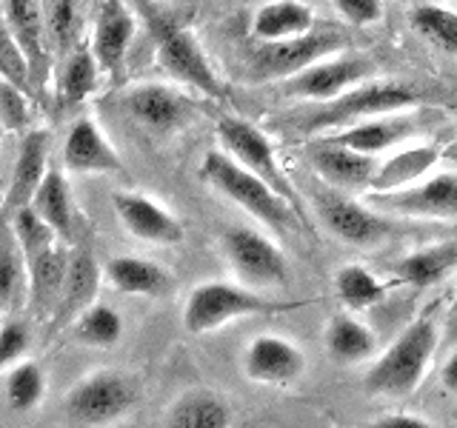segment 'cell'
I'll return each mask as SVG.
<instances>
[{"label":"cell","mask_w":457,"mask_h":428,"mask_svg":"<svg viewBox=\"0 0 457 428\" xmlns=\"http://www.w3.org/2000/svg\"><path fill=\"white\" fill-rule=\"evenodd\" d=\"M100 275H104V271L97 268L89 249H75L69 254V271H66L63 292H61V300H57V306L49 317L54 328L71 325L86 306L95 303Z\"/></svg>","instance_id":"21"},{"label":"cell","mask_w":457,"mask_h":428,"mask_svg":"<svg viewBox=\"0 0 457 428\" xmlns=\"http://www.w3.org/2000/svg\"><path fill=\"white\" fill-rule=\"evenodd\" d=\"M104 277L109 280L112 289L120 294H135V297H161L169 292V275L152 263L135 254H120L112 257L104 266Z\"/></svg>","instance_id":"26"},{"label":"cell","mask_w":457,"mask_h":428,"mask_svg":"<svg viewBox=\"0 0 457 428\" xmlns=\"http://www.w3.org/2000/svg\"><path fill=\"white\" fill-rule=\"evenodd\" d=\"M369 203L380 211L403 214V218L452 220L457 218V175L446 171V175L411 183L397 192H369Z\"/></svg>","instance_id":"10"},{"label":"cell","mask_w":457,"mask_h":428,"mask_svg":"<svg viewBox=\"0 0 457 428\" xmlns=\"http://www.w3.org/2000/svg\"><path fill=\"white\" fill-rule=\"evenodd\" d=\"M0 135H4V123H0Z\"/></svg>","instance_id":"45"},{"label":"cell","mask_w":457,"mask_h":428,"mask_svg":"<svg viewBox=\"0 0 457 428\" xmlns=\"http://www.w3.org/2000/svg\"><path fill=\"white\" fill-rule=\"evenodd\" d=\"M437 349V323L432 317H418L389 349H386L375 366L366 371L363 385L369 394L378 397H406L423 383L432 357Z\"/></svg>","instance_id":"2"},{"label":"cell","mask_w":457,"mask_h":428,"mask_svg":"<svg viewBox=\"0 0 457 428\" xmlns=\"http://www.w3.org/2000/svg\"><path fill=\"white\" fill-rule=\"evenodd\" d=\"M432 123H435L432 111L406 114V109H403V111H389V114H378V118H369L361 123H352V126L337 128L335 135H326V137H332L354 152L378 157L380 152L397 146V143L420 135L423 128H428Z\"/></svg>","instance_id":"12"},{"label":"cell","mask_w":457,"mask_h":428,"mask_svg":"<svg viewBox=\"0 0 457 428\" xmlns=\"http://www.w3.org/2000/svg\"><path fill=\"white\" fill-rule=\"evenodd\" d=\"M318 211L328 232L337 240L349 243V246H375V243L389 235V223L378 211L357 206L354 200L346 197L323 194L318 197Z\"/></svg>","instance_id":"17"},{"label":"cell","mask_w":457,"mask_h":428,"mask_svg":"<svg viewBox=\"0 0 457 428\" xmlns=\"http://www.w3.org/2000/svg\"><path fill=\"white\" fill-rule=\"evenodd\" d=\"M123 103H126V111L132 114V120L152 128L157 135L178 132V128L192 123V118H195L192 100L183 97L175 89H169V86H161V83L135 86V89L126 95Z\"/></svg>","instance_id":"14"},{"label":"cell","mask_w":457,"mask_h":428,"mask_svg":"<svg viewBox=\"0 0 457 428\" xmlns=\"http://www.w3.org/2000/svg\"><path fill=\"white\" fill-rule=\"evenodd\" d=\"M332 6L352 26H371L383 18V0H332Z\"/></svg>","instance_id":"41"},{"label":"cell","mask_w":457,"mask_h":428,"mask_svg":"<svg viewBox=\"0 0 457 428\" xmlns=\"http://www.w3.org/2000/svg\"><path fill=\"white\" fill-rule=\"evenodd\" d=\"M326 349L337 363H363L375 354L378 340L361 320L335 314L326 325Z\"/></svg>","instance_id":"31"},{"label":"cell","mask_w":457,"mask_h":428,"mask_svg":"<svg viewBox=\"0 0 457 428\" xmlns=\"http://www.w3.org/2000/svg\"><path fill=\"white\" fill-rule=\"evenodd\" d=\"M335 292L340 297V303H346L349 309H369V306H378L383 294H386V285L378 275H371L366 266H340L337 275H335Z\"/></svg>","instance_id":"34"},{"label":"cell","mask_w":457,"mask_h":428,"mask_svg":"<svg viewBox=\"0 0 457 428\" xmlns=\"http://www.w3.org/2000/svg\"><path fill=\"white\" fill-rule=\"evenodd\" d=\"M420 103V95L403 83H357L354 89L343 92L335 100H326L306 118H295V132L300 135H320L328 128H346L369 118L389 111L414 109Z\"/></svg>","instance_id":"4"},{"label":"cell","mask_w":457,"mask_h":428,"mask_svg":"<svg viewBox=\"0 0 457 428\" xmlns=\"http://www.w3.org/2000/svg\"><path fill=\"white\" fill-rule=\"evenodd\" d=\"M409 23L432 46L457 57V12L437 4H426L409 14Z\"/></svg>","instance_id":"35"},{"label":"cell","mask_w":457,"mask_h":428,"mask_svg":"<svg viewBox=\"0 0 457 428\" xmlns=\"http://www.w3.org/2000/svg\"><path fill=\"white\" fill-rule=\"evenodd\" d=\"M457 266V243H443V246H428L420 251H411L395 266V275L403 285L426 289V285L446 277Z\"/></svg>","instance_id":"30"},{"label":"cell","mask_w":457,"mask_h":428,"mask_svg":"<svg viewBox=\"0 0 457 428\" xmlns=\"http://www.w3.org/2000/svg\"><path fill=\"white\" fill-rule=\"evenodd\" d=\"M371 71H375V63L361 54L323 57V61L306 66L289 80H283V92L314 100V103H326V100H335L343 92L354 89L357 83H363Z\"/></svg>","instance_id":"11"},{"label":"cell","mask_w":457,"mask_h":428,"mask_svg":"<svg viewBox=\"0 0 457 428\" xmlns=\"http://www.w3.org/2000/svg\"><path fill=\"white\" fill-rule=\"evenodd\" d=\"M112 206L118 220L132 237L143 243H154V246H178L186 237L183 223L163 209L161 203H154L152 197L137 194V192H114Z\"/></svg>","instance_id":"13"},{"label":"cell","mask_w":457,"mask_h":428,"mask_svg":"<svg viewBox=\"0 0 457 428\" xmlns=\"http://www.w3.org/2000/svg\"><path fill=\"white\" fill-rule=\"evenodd\" d=\"M0 123H4V128H12V132H18L29 123V106L21 86L12 83L6 75H0Z\"/></svg>","instance_id":"39"},{"label":"cell","mask_w":457,"mask_h":428,"mask_svg":"<svg viewBox=\"0 0 457 428\" xmlns=\"http://www.w3.org/2000/svg\"><path fill=\"white\" fill-rule=\"evenodd\" d=\"M29 349V328L18 320H9L0 328V368L14 366Z\"/></svg>","instance_id":"40"},{"label":"cell","mask_w":457,"mask_h":428,"mask_svg":"<svg viewBox=\"0 0 457 428\" xmlns=\"http://www.w3.org/2000/svg\"><path fill=\"white\" fill-rule=\"evenodd\" d=\"M440 383H443V389L457 394V349L449 354V360L443 363V371H440Z\"/></svg>","instance_id":"43"},{"label":"cell","mask_w":457,"mask_h":428,"mask_svg":"<svg viewBox=\"0 0 457 428\" xmlns=\"http://www.w3.org/2000/svg\"><path fill=\"white\" fill-rule=\"evenodd\" d=\"M318 26L312 6L303 0H269L252 18V37L257 43H278L306 35Z\"/></svg>","instance_id":"23"},{"label":"cell","mask_w":457,"mask_h":428,"mask_svg":"<svg viewBox=\"0 0 457 428\" xmlns=\"http://www.w3.org/2000/svg\"><path fill=\"white\" fill-rule=\"evenodd\" d=\"M135 385L112 368L95 371L69 389L63 414L75 425H109L135 406Z\"/></svg>","instance_id":"9"},{"label":"cell","mask_w":457,"mask_h":428,"mask_svg":"<svg viewBox=\"0 0 457 428\" xmlns=\"http://www.w3.org/2000/svg\"><path fill=\"white\" fill-rule=\"evenodd\" d=\"M100 63L92 52V46H78L66 57L63 75H61V103L63 106H78L80 100L89 97L97 89L100 80Z\"/></svg>","instance_id":"32"},{"label":"cell","mask_w":457,"mask_h":428,"mask_svg":"<svg viewBox=\"0 0 457 428\" xmlns=\"http://www.w3.org/2000/svg\"><path fill=\"white\" fill-rule=\"evenodd\" d=\"M297 303H278V300L263 297L249 285H235L223 280L200 283L192 289L189 300L183 306V325L192 334H209L218 332L226 323L252 317V314H278L289 311Z\"/></svg>","instance_id":"5"},{"label":"cell","mask_w":457,"mask_h":428,"mask_svg":"<svg viewBox=\"0 0 457 428\" xmlns=\"http://www.w3.org/2000/svg\"><path fill=\"white\" fill-rule=\"evenodd\" d=\"M46 26H49V35L54 40L57 49L69 52L75 46V37H78V9H75V0H49V9H46Z\"/></svg>","instance_id":"38"},{"label":"cell","mask_w":457,"mask_h":428,"mask_svg":"<svg viewBox=\"0 0 457 428\" xmlns=\"http://www.w3.org/2000/svg\"><path fill=\"white\" fill-rule=\"evenodd\" d=\"M12 220V228H14V237H18L21 249L26 254V263H32L40 251H46L52 243H54V228L40 218V214L32 209V206H23L18 211L6 214Z\"/></svg>","instance_id":"37"},{"label":"cell","mask_w":457,"mask_h":428,"mask_svg":"<svg viewBox=\"0 0 457 428\" xmlns=\"http://www.w3.org/2000/svg\"><path fill=\"white\" fill-rule=\"evenodd\" d=\"M71 332H75V340L83 342V346L109 349V346H114V342L120 340L123 320L112 306L92 303L75 317V323H71Z\"/></svg>","instance_id":"33"},{"label":"cell","mask_w":457,"mask_h":428,"mask_svg":"<svg viewBox=\"0 0 457 428\" xmlns=\"http://www.w3.org/2000/svg\"><path fill=\"white\" fill-rule=\"evenodd\" d=\"M214 135H218L223 152L232 154L240 166H246L252 171V175L266 180L271 189H275L286 200V203L297 211V218L306 220V214L300 211V197L292 189L289 177H286V171L278 163L275 146H271V140L261 132V128L252 126L249 120H243V118H220L218 126H214Z\"/></svg>","instance_id":"7"},{"label":"cell","mask_w":457,"mask_h":428,"mask_svg":"<svg viewBox=\"0 0 457 428\" xmlns=\"http://www.w3.org/2000/svg\"><path fill=\"white\" fill-rule=\"evenodd\" d=\"M63 163L69 171H78V175H114V171H123L120 154L114 152L106 135L100 132V126L89 118L75 120V126L69 128L63 143Z\"/></svg>","instance_id":"18"},{"label":"cell","mask_w":457,"mask_h":428,"mask_svg":"<svg viewBox=\"0 0 457 428\" xmlns=\"http://www.w3.org/2000/svg\"><path fill=\"white\" fill-rule=\"evenodd\" d=\"M306 160L335 189H369V180L378 169L371 154L354 152L332 137L312 140L306 146Z\"/></svg>","instance_id":"15"},{"label":"cell","mask_w":457,"mask_h":428,"mask_svg":"<svg viewBox=\"0 0 457 428\" xmlns=\"http://www.w3.org/2000/svg\"><path fill=\"white\" fill-rule=\"evenodd\" d=\"M29 206L54 228V235L61 240H69L75 235V203H71L69 185H66V177L61 169L46 171V177L40 180Z\"/></svg>","instance_id":"28"},{"label":"cell","mask_w":457,"mask_h":428,"mask_svg":"<svg viewBox=\"0 0 457 428\" xmlns=\"http://www.w3.org/2000/svg\"><path fill=\"white\" fill-rule=\"evenodd\" d=\"M46 391V380H43V371L32 360H18L9 366L6 374V403L12 411L26 414L32 411Z\"/></svg>","instance_id":"36"},{"label":"cell","mask_w":457,"mask_h":428,"mask_svg":"<svg viewBox=\"0 0 457 428\" xmlns=\"http://www.w3.org/2000/svg\"><path fill=\"white\" fill-rule=\"evenodd\" d=\"M66 271H69V254L57 243H52L46 251H40L29 263V303H32V311L37 317H52L63 292Z\"/></svg>","instance_id":"24"},{"label":"cell","mask_w":457,"mask_h":428,"mask_svg":"<svg viewBox=\"0 0 457 428\" xmlns=\"http://www.w3.org/2000/svg\"><path fill=\"white\" fill-rule=\"evenodd\" d=\"M23 292H29V263L14 237L12 220L0 214V306L12 309Z\"/></svg>","instance_id":"29"},{"label":"cell","mask_w":457,"mask_h":428,"mask_svg":"<svg viewBox=\"0 0 457 428\" xmlns=\"http://www.w3.org/2000/svg\"><path fill=\"white\" fill-rule=\"evenodd\" d=\"M349 46V37L335 26H314L312 32L297 35L289 40L278 43H261L252 52L249 61V75L252 80H289L297 71H303L306 66L332 57Z\"/></svg>","instance_id":"6"},{"label":"cell","mask_w":457,"mask_h":428,"mask_svg":"<svg viewBox=\"0 0 457 428\" xmlns=\"http://www.w3.org/2000/svg\"><path fill=\"white\" fill-rule=\"evenodd\" d=\"M9 35L23 52L29 71L40 78L43 66H46V14H43L37 0H4Z\"/></svg>","instance_id":"22"},{"label":"cell","mask_w":457,"mask_h":428,"mask_svg":"<svg viewBox=\"0 0 457 428\" xmlns=\"http://www.w3.org/2000/svg\"><path fill=\"white\" fill-rule=\"evenodd\" d=\"M446 337L457 340V297H454V303L449 309V317H446Z\"/></svg>","instance_id":"44"},{"label":"cell","mask_w":457,"mask_h":428,"mask_svg":"<svg viewBox=\"0 0 457 428\" xmlns=\"http://www.w3.org/2000/svg\"><path fill=\"white\" fill-rule=\"evenodd\" d=\"M220 246L235 277L249 285V289H278L289 285V263L280 246H275L266 235L254 232L246 226L226 228L220 237Z\"/></svg>","instance_id":"8"},{"label":"cell","mask_w":457,"mask_h":428,"mask_svg":"<svg viewBox=\"0 0 457 428\" xmlns=\"http://www.w3.org/2000/svg\"><path fill=\"white\" fill-rule=\"evenodd\" d=\"M232 423V408L212 389L183 391L166 411V425L175 428H226Z\"/></svg>","instance_id":"27"},{"label":"cell","mask_w":457,"mask_h":428,"mask_svg":"<svg viewBox=\"0 0 457 428\" xmlns=\"http://www.w3.org/2000/svg\"><path fill=\"white\" fill-rule=\"evenodd\" d=\"M146 12V23L154 40L157 63H161L171 78L192 86L195 92L220 100L226 97V86L218 78V71L209 63L204 46L186 26H180L175 18H169L166 12L154 9L152 4H143Z\"/></svg>","instance_id":"3"},{"label":"cell","mask_w":457,"mask_h":428,"mask_svg":"<svg viewBox=\"0 0 457 428\" xmlns=\"http://www.w3.org/2000/svg\"><path fill=\"white\" fill-rule=\"evenodd\" d=\"M200 177L212 189H218L226 200H232L235 206L249 211L254 220H261L266 228H271L275 235L292 232L297 211L266 180L252 175L246 166H240L228 152L220 149L206 152L204 163H200Z\"/></svg>","instance_id":"1"},{"label":"cell","mask_w":457,"mask_h":428,"mask_svg":"<svg viewBox=\"0 0 457 428\" xmlns=\"http://www.w3.org/2000/svg\"><path fill=\"white\" fill-rule=\"evenodd\" d=\"M46 160H49V135L43 132V128L26 132V137L21 143V152H18V160H14V169H12L9 192H6L4 206H0V214H12V211L32 203L40 180L46 177V171H49Z\"/></svg>","instance_id":"20"},{"label":"cell","mask_w":457,"mask_h":428,"mask_svg":"<svg viewBox=\"0 0 457 428\" xmlns=\"http://www.w3.org/2000/svg\"><path fill=\"white\" fill-rule=\"evenodd\" d=\"M375 428H432V423L418 417V414H386V417L371 423Z\"/></svg>","instance_id":"42"},{"label":"cell","mask_w":457,"mask_h":428,"mask_svg":"<svg viewBox=\"0 0 457 428\" xmlns=\"http://www.w3.org/2000/svg\"><path fill=\"white\" fill-rule=\"evenodd\" d=\"M243 371L252 383L286 385L306 371V354L289 340L261 334L249 342L246 354H243Z\"/></svg>","instance_id":"16"},{"label":"cell","mask_w":457,"mask_h":428,"mask_svg":"<svg viewBox=\"0 0 457 428\" xmlns=\"http://www.w3.org/2000/svg\"><path fill=\"white\" fill-rule=\"evenodd\" d=\"M135 40V18L123 0H100L97 21H95V40L92 52L104 71L114 75L120 71L126 52Z\"/></svg>","instance_id":"19"},{"label":"cell","mask_w":457,"mask_h":428,"mask_svg":"<svg viewBox=\"0 0 457 428\" xmlns=\"http://www.w3.org/2000/svg\"><path fill=\"white\" fill-rule=\"evenodd\" d=\"M440 160V149L432 143H420V146H409L383 160L375 175L369 180V192H397L406 185L418 183L428 175V169Z\"/></svg>","instance_id":"25"}]
</instances>
